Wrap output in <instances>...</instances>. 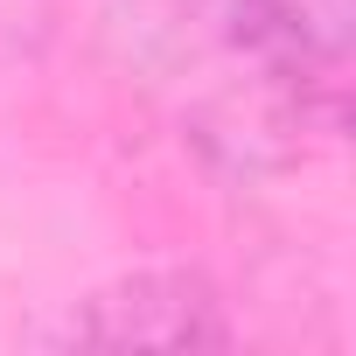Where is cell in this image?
<instances>
[{
  "instance_id": "6da1fadb",
  "label": "cell",
  "mask_w": 356,
  "mask_h": 356,
  "mask_svg": "<svg viewBox=\"0 0 356 356\" xmlns=\"http://www.w3.org/2000/svg\"><path fill=\"white\" fill-rule=\"evenodd\" d=\"M238 328L224 314V293L189 266H147L119 273L112 286L70 300V314L49 328L63 349H224Z\"/></svg>"
},
{
  "instance_id": "7a4b0ae2",
  "label": "cell",
  "mask_w": 356,
  "mask_h": 356,
  "mask_svg": "<svg viewBox=\"0 0 356 356\" xmlns=\"http://www.w3.org/2000/svg\"><path fill=\"white\" fill-rule=\"evenodd\" d=\"M15 22H22V15L8 8V0H0V49H8V42H15Z\"/></svg>"
}]
</instances>
